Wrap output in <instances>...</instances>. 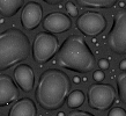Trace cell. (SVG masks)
I'll list each match as a JSON object with an SVG mask.
<instances>
[{
    "mask_svg": "<svg viewBox=\"0 0 126 116\" xmlns=\"http://www.w3.org/2000/svg\"><path fill=\"white\" fill-rule=\"evenodd\" d=\"M71 87V79L66 72L54 67L47 69L39 77L35 97L41 108L53 112L65 104Z\"/></svg>",
    "mask_w": 126,
    "mask_h": 116,
    "instance_id": "1",
    "label": "cell"
},
{
    "mask_svg": "<svg viewBox=\"0 0 126 116\" xmlns=\"http://www.w3.org/2000/svg\"><path fill=\"white\" fill-rule=\"evenodd\" d=\"M56 64L77 73H88L96 67V58L82 36L71 35L59 48Z\"/></svg>",
    "mask_w": 126,
    "mask_h": 116,
    "instance_id": "2",
    "label": "cell"
},
{
    "mask_svg": "<svg viewBox=\"0 0 126 116\" xmlns=\"http://www.w3.org/2000/svg\"><path fill=\"white\" fill-rule=\"evenodd\" d=\"M30 41L22 30L8 28L0 33V72L26 60L30 54Z\"/></svg>",
    "mask_w": 126,
    "mask_h": 116,
    "instance_id": "3",
    "label": "cell"
},
{
    "mask_svg": "<svg viewBox=\"0 0 126 116\" xmlns=\"http://www.w3.org/2000/svg\"><path fill=\"white\" fill-rule=\"evenodd\" d=\"M59 39L49 31H41L35 36L31 54L37 64H45L57 55L59 50Z\"/></svg>",
    "mask_w": 126,
    "mask_h": 116,
    "instance_id": "4",
    "label": "cell"
},
{
    "mask_svg": "<svg viewBox=\"0 0 126 116\" xmlns=\"http://www.w3.org/2000/svg\"><path fill=\"white\" fill-rule=\"evenodd\" d=\"M108 46L117 55H126V8L113 15L112 27L107 36Z\"/></svg>",
    "mask_w": 126,
    "mask_h": 116,
    "instance_id": "5",
    "label": "cell"
},
{
    "mask_svg": "<svg viewBox=\"0 0 126 116\" xmlns=\"http://www.w3.org/2000/svg\"><path fill=\"white\" fill-rule=\"evenodd\" d=\"M88 104L95 110L103 112L111 108L117 97L115 87L110 84H93L88 88Z\"/></svg>",
    "mask_w": 126,
    "mask_h": 116,
    "instance_id": "6",
    "label": "cell"
},
{
    "mask_svg": "<svg viewBox=\"0 0 126 116\" xmlns=\"http://www.w3.org/2000/svg\"><path fill=\"white\" fill-rule=\"evenodd\" d=\"M107 19L99 12H86L77 20V28L84 36H98L107 28Z\"/></svg>",
    "mask_w": 126,
    "mask_h": 116,
    "instance_id": "7",
    "label": "cell"
},
{
    "mask_svg": "<svg viewBox=\"0 0 126 116\" xmlns=\"http://www.w3.org/2000/svg\"><path fill=\"white\" fill-rule=\"evenodd\" d=\"M43 21V7L41 4L29 1L21 12V24L26 30H34Z\"/></svg>",
    "mask_w": 126,
    "mask_h": 116,
    "instance_id": "8",
    "label": "cell"
},
{
    "mask_svg": "<svg viewBox=\"0 0 126 116\" xmlns=\"http://www.w3.org/2000/svg\"><path fill=\"white\" fill-rule=\"evenodd\" d=\"M44 30L52 33V34H61L69 30L72 27V20L65 13L53 12L50 13L42 21Z\"/></svg>",
    "mask_w": 126,
    "mask_h": 116,
    "instance_id": "9",
    "label": "cell"
},
{
    "mask_svg": "<svg viewBox=\"0 0 126 116\" xmlns=\"http://www.w3.org/2000/svg\"><path fill=\"white\" fill-rule=\"evenodd\" d=\"M19 97V86L8 74H0V107L13 103Z\"/></svg>",
    "mask_w": 126,
    "mask_h": 116,
    "instance_id": "10",
    "label": "cell"
},
{
    "mask_svg": "<svg viewBox=\"0 0 126 116\" xmlns=\"http://www.w3.org/2000/svg\"><path fill=\"white\" fill-rule=\"evenodd\" d=\"M13 77L16 84L23 92L29 93L35 87V73L34 70L28 64H20L14 69Z\"/></svg>",
    "mask_w": 126,
    "mask_h": 116,
    "instance_id": "11",
    "label": "cell"
},
{
    "mask_svg": "<svg viewBox=\"0 0 126 116\" xmlns=\"http://www.w3.org/2000/svg\"><path fill=\"white\" fill-rule=\"evenodd\" d=\"M37 107L30 97H22L15 101L8 112V116H36Z\"/></svg>",
    "mask_w": 126,
    "mask_h": 116,
    "instance_id": "12",
    "label": "cell"
},
{
    "mask_svg": "<svg viewBox=\"0 0 126 116\" xmlns=\"http://www.w3.org/2000/svg\"><path fill=\"white\" fill-rule=\"evenodd\" d=\"M24 0H0V14L12 18L23 7Z\"/></svg>",
    "mask_w": 126,
    "mask_h": 116,
    "instance_id": "13",
    "label": "cell"
},
{
    "mask_svg": "<svg viewBox=\"0 0 126 116\" xmlns=\"http://www.w3.org/2000/svg\"><path fill=\"white\" fill-rule=\"evenodd\" d=\"M119 0H75L79 6L83 8H96V9H107L113 7Z\"/></svg>",
    "mask_w": 126,
    "mask_h": 116,
    "instance_id": "14",
    "label": "cell"
},
{
    "mask_svg": "<svg viewBox=\"0 0 126 116\" xmlns=\"http://www.w3.org/2000/svg\"><path fill=\"white\" fill-rule=\"evenodd\" d=\"M84 100H86V95H84V93L80 89H75V91H73V92L69 93L68 97H67V106H68V108L71 109H77L79 107H81L82 104H83Z\"/></svg>",
    "mask_w": 126,
    "mask_h": 116,
    "instance_id": "15",
    "label": "cell"
},
{
    "mask_svg": "<svg viewBox=\"0 0 126 116\" xmlns=\"http://www.w3.org/2000/svg\"><path fill=\"white\" fill-rule=\"evenodd\" d=\"M117 82V91L120 100L126 104V71H123L122 73H119L116 79Z\"/></svg>",
    "mask_w": 126,
    "mask_h": 116,
    "instance_id": "16",
    "label": "cell"
},
{
    "mask_svg": "<svg viewBox=\"0 0 126 116\" xmlns=\"http://www.w3.org/2000/svg\"><path fill=\"white\" fill-rule=\"evenodd\" d=\"M65 8L66 11L68 12V14L71 16H73V18H75V16H78V8L77 6L73 4V2H71V1H67L65 5Z\"/></svg>",
    "mask_w": 126,
    "mask_h": 116,
    "instance_id": "17",
    "label": "cell"
},
{
    "mask_svg": "<svg viewBox=\"0 0 126 116\" xmlns=\"http://www.w3.org/2000/svg\"><path fill=\"white\" fill-rule=\"evenodd\" d=\"M108 116H126V110L122 107H113L109 112Z\"/></svg>",
    "mask_w": 126,
    "mask_h": 116,
    "instance_id": "18",
    "label": "cell"
},
{
    "mask_svg": "<svg viewBox=\"0 0 126 116\" xmlns=\"http://www.w3.org/2000/svg\"><path fill=\"white\" fill-rule=\"evenodd\" d=\"M67 116H96L94 114H90L88 112H84V110H72L67 114Z\"/></svg>",
    "mask_w": 126,
    "mask_h": 116,
    "instance_id": "19",
    "label": "cell"
},
{
    "mask_svg": "<svg viewBox=\"0 0 126 116\" xmlns=\"http://www.w3.org/2000/svg\"><path fill=\"white\" fill-rule=\"evenodd\" d=\"M93 78H94V80L95 81H102L105 78V74H104V72L102 71V70H97V71H95L94 72V74H93Z\"/></svg>",
    "mask_w": 126,
    "mask_h": 116,
    "instance_id": "20",
    "label": "cell"
},
{
    "mask_svg": "<svg viewBox=\"0 0 126 116\" xmlns=\"http://www.w3.org/2000/svg\"><path fill=\"white\" fill-rule=\"evenodd\" d=\"M97 65L101 70H107L109 67V60L105 59V58H102V59H99L98 63H97Z\"/></svg>",
    "mask_w": 126,
    "mask_h": 116,
    "instance_id": "21",
    "label": "cell"
},
{
    "mask_svg": "<svg viewBox=\"0 0 126 116\" xmlns=\"http://www.w3.org/2000/svg\"><path fill=\"white\" fill-rule=\"evenodd\" d=\"M42 1H44V2H46V4H49V5H59L64 0H42Z\"/></svg>",
    "mask_w": 126,
    "mask_h": 116,
    "instance_id": "22",
    "label": "cell"
},
{
    "mask_svg": "<svg viewBox=\"0 0 126 116\" xmlns=\"http://www.w3.org/2000/svg\"><path fill=\"white\" fill-rule=\"evenodd\" d=\"M119 67H120V70H123V71H126V58L125 59H123L122 62H120Z\"/></svg>",
    "mask_w": 126,
    "mask_h": 116,
    "instance_id": "23",
    "label": "cell"
},
{
    "mask_svg": "<svg viewBox=\"0 0 126 116\" xmlns=\"http://www.w3.org/2000/svg\"><path fill=\"white\" fill-rule=\"evenodd\" d=\"M74 81H75V82H79V81H80V79H79L78 77H75V78H74Z\"/></svg>",
    "mask_w": 126,
    "mask_h": 116,
    "instance_id": "24",
    "label": "cell"
},
{
    "mask_svg": "<svg viewBox=\"0 0 126 116\" xmlns=\"http://www.w3.org/2000/svg\"><path fill=\"white\" fill-rule=\"evenodd\" d=\"M58 116H64V113H59V115Z\"/></svg>",
    "mask_w": 126,
    "mask_h": 116,
    "instance_id": "25",
    "label": "cell"
}]
</instances>
